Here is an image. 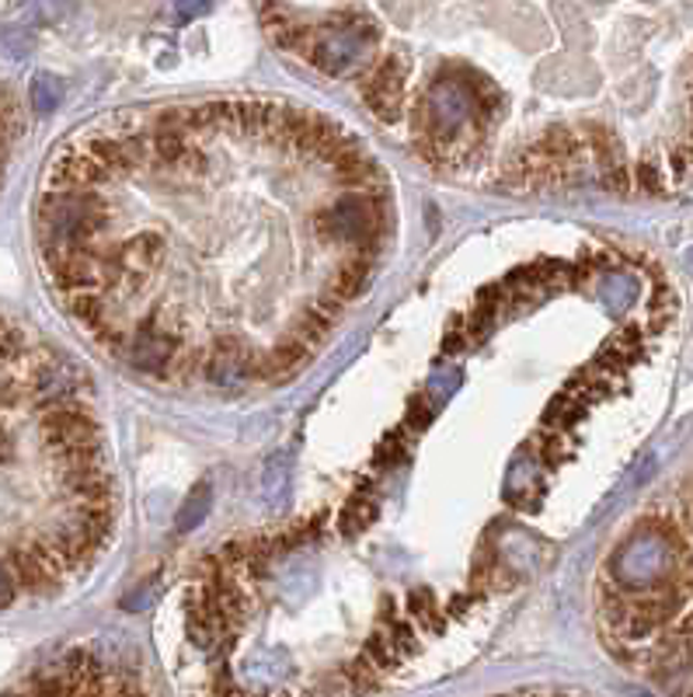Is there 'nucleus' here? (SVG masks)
Returning a JSON list of instances; mask_svg holds the SVG:
<instances>
[{"label":"nucleus","mask_w":693,"mask_h":697,"mask_svg":"<svg viewBox=\"0 0 693 697\" xmlns=\"http://www.w3.org/2000/svg\"><path fill=\"white\" fill-rule=\"evenodd\" d=\"M74 366L0 318V610L46 597L105 551L115 491Z\"/></svg>","instance_id":"1"},{"label":"nucleus","mask_w":693,"mask_h":697,"mask_svg":"<svg viewBox=\"0 0 693 697\" xmlns=\"http://www.w3.org/2000/svg\"><path fill=\"white\" fill-rule=\"evenodd\" d=\"M14 133H18V119H14V106L11 98L0 91V178H4V168H8V157H11V143H14Z\"/></svg>","instance_id":"2"}]
</instances>
